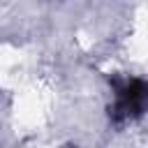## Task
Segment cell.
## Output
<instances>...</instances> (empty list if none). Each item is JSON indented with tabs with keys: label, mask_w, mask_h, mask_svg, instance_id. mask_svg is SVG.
<instances>
[{
	"label": "cell",
	"mask_w": 148,
	"mask_h": 148,
	"mask_svg": "<svg viewBox=\"0 0 148 148\" xmlns=\"http://www.w3.org/2000/svg\"><path fill=\"white\" fill-rule=\"evenodd\" d=\"M111 95L109 120L113 125L134 123L148 113V79L118 74L111 79Z\"/></svg>",
	"instance_id": "6da1fadb"
}]
</instances>
